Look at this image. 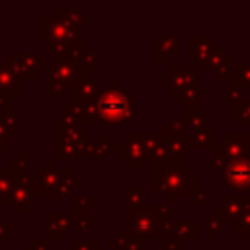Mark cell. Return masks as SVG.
I'll list each match as a JSON object with an SVG mask.
<instances>
[{
  "instance_id": "cell-1",
  "label": "cell",
  "mask_w": 250,
  "mask_h": 250,
  "mask_svg": "<svg viewBox=\"0 0 250 250\" xmlns=\"http://www.w3.org/2000/svg\"><path fill=\"white\" fill-rule=\"evenodd\" d=\"M92 105L100 123H131L135 119V104L125 90L119 88L117 80H111L105 90H98Z\"/></svg>"
},
{
  "instance_id": "cell-2",
  "label": "cell",
  "mask_w": 250,
  "mask_h": 250,
  "mask_svg": "<svg viewBox=\"0 0 250 250\" xmlns=\"http://www.w3.org/2000/svg\"><path fill=\"white\" fill-rule=\"evenodd\" d=\"M189 160H170L164 164H154L152 174V193L168 195L172 203H180L189 191Z\"/></svg>"
},
{
  "instance_id": "cell-3",
  "label": "cell",
  "mask_w": 250,
  "mask_h": 250,
  "mask_svg": "<svg viewBox=\"0 0 250 250\" xmlns=\"http://www.w3.org/2000/svg\"><path fill=\"white\" fill-rule=\"evenodd\" d=\"M37 39L45 45V55H61L82 43V29L70 27L59 18H39L37 20Z\"/></svg>"
},
{
  "instance_id": "cell-4",
  "label": "cell",
  "mask_w": 250,
  "mask_h": 250,
  "mask_svg": "<svg viewBox=\"0 0 250 250\" xmlns=\"http://www.w3.org/2000/svg\"><path fill=\"white\" fill-rule=\"evenodd\" d=\"M172 221H160L156 217V205H143L127 211V232L141 240H166Z\"/></svg>"
},
{
  "instance_id": "cell-5",
  "label": "cell",
  "mask_w": 250,
  "mask_h": 250,
  "mask_svg": "<svg viewBox=\"0 0 250 250\" xmlns=\"http://www.w3.org/2000/svg\"><path fill=\"white\" fill-rule=\"evenodd\" d=\"M76 78H78L76 68L70 62H66L64 59L55 57V61L49 62V66H47V84H45L47 96L49 98L64 96V92L72 88Z\"/></svg>"
},
{
  "instance_id": "cell-6",
  "label": "cell",
  "mask_w": 250,
  "mask_h": 250,
  "mask_svg": "<svg viewBox=\"0 0 250 250\" xmlns=\"http://www.w3.org/2000/svg\"><path fill=\"white\" fill-rule=\"evenodd\" d=\"M10 64L20 80H35L41 70H47L49 61L45 53H12Z\"/></svg>"
},
{
  "instance_id": "cell-7",
  "label": "cell",
  "mask_w": 250,
  "mask_h": 250,
  "mask_svg": "<svg viewBox=\"0 0 250 250\" xmlns=\"http://www.w3.org/2000/svg\"><path fill=\"white\" fill-rule=\"evenodd\" d=\"M225 184L234 193H250V156L234 158L225 168Z\"/></svg>"
},
{
  "instance_id": "cell-8",
  "label": "cell",
  "mask_w": 250,
  "mask_h": 250,
  "mask_svg": "<svg viewBox=\"0 0 250 250\" xmlns=\"http://www.w3.org/2000/svg\"><path fill=\"white\" fill-rule=\"evenodd\" d=\"M39 193H37V184H35V178L27 176L23 180H20L16 186H14V191L10 195V209L12 213H27L31 205H35Z\"/></svg>"
},
{
  "instance_id": "cell-9",
  "label": "cell",
  "mask_w": 250,
  "mask_h": 250,
  "mask_svg": "<svg viewBox=\"0 0 250 250\" xmlns=\"http://www.w3.org/2000/svg\"><path fill=\"white\" fill-rule=\"evenodd\" d=\"M111 148L117 150L119 158L127 162L129 168H143L145 166V152L141 145V133H129L125 143H111Z\"/></svg>"
},
{
  "instance_id": "cell-10",
  "label": "cell",
  "mask_w": 250,
  "mask_h": 250,
  "mask_svg": "<svg viewBox=\"0 0 250 250\" xmlns=\"http://www.w3.org/2000/svg\"><path fill=\"white\" fill-rule=\"evenodd\" d=\"M217 39L213 35H191L189 37V61L197 62L199 70H207L209 66V59L215 51Z\"/></svg>"
},
{
  "instance_id": "cell-11",
  "label": "cell",
  "mask_w": 250,
  "mask_h": 250,
  "mask_svg": "<svg viewBox=\"0 0 250 250\" xmlns=\"http://www.w3.org/2000/svg\"><path fill=\"white\" fill-rule=\"evenodd\" d=\"M250 205V193H229L223 197V203H217L215 215L223 221H236L242 211Z\"/></svg>"
},
{
  "instance_id": "cell-12",
  "label": "cell",
  "mask_w": 250,
  "mask_h": 250,
  "mask_svg": "<svg viewBox=\"0 0 250 250\" xmlns=\"http://www.w3.org/2000/svg\"><path fill=\"white\" fill-rule=\"evenodd\" d=\"M62 178V168H55V160L49 158L41 170H37L35 184H37V193L39 195H53L57 193V188Z\"/></svg>"
},
{
  "instance_id": "cell-13",
  "label": "cell",
  "mask_w": 250,
  "mask_h": 250,
  "mask_svg": "<svg viewBox=\"0 0 250 250\" xmlns=\"http://www.w3.org/2000/svg\"><path fill=\"white\" fill-rule=\"evenodd\" d=\"M70 90H72V98H74V104L72 105L74 107H80V105L92 102L94 96H96V92L100 88H98V80L92 78V74H86V76H78L74 80V84H72Z\"/></svg>"
},
{
  "instance_id": "cell-14",
  "label": "cell",
  "mask_w": 250,
  "mask_h": 250,
  "mask_svg": "<svg viewBox=\"0 0 250 250\" xmlns=\"http://www.w3.org/2000/svg\"><path fill=\"white\" fill-rule=\"evenodd\" d=\"M219 145L225 148V152L230 156V160L242 158V156H250L248 133H225L223 141Z\"/></svg>"
},
{
  "instance_id": "cell-15",
  "label": "cell",
  "mask_w": 250,
  "mask_h": 250,
  "mask_svg": "<svg viewBox=\"0 0 250 250\" xmlns=\"http://www.w3.org/2000/svg\"><path fill=\"white\" fill-rule=\"evenodd\" d=\"M0 94L8 96L10 100L20 98L21 94V80L14 72L12 64L4 61H0Z\"/></svg>"
},
{
  "instance_id": "cell-16",
  "label": "cell",
  "mask_w": 250,
  "mask_h": 250,
  "mask_svg": "<svg viewBox=\"0 0 250 250\" xmlns=\"http://www.w3.org/2000/svg\"><path fill=\"white\" fill-rule=\"evenodd\" d=\"M47 223V240H62L66 232L72 230V219L64 213H49L45 217Z\"/></svg>"
},
{
  "instance_id": "cell-17",
  "label": "cell",
  "mask_w": 250,
  "mask_h": 250,
  "mask_svg": "<svg viewBox=\"0 0 250 250\" xmlns=\"http://www.w3.org/2000/svg\"><path fill=\"white\" fill-rule=\"evenodd\" d=\"M154 61L156 62H168L174 53L180 51V37L178 35H154Z\"/></svg>"
},
{
  "instance_id": "cell-18",
  "label": "cell",
  "mask_w": 250,
  "mask_h": 250,
  "mask_svg": "<svg viewBox=\"0 0 250 250\" xmlns=\"http://www.w3.org/2000/svg\"><path fill=\"white\" fill-rule=\"evenodd\" d=\"M172 72V80H170V96L178 98L191 86H197V70H170Z\"/></svg>"
},
{
  "instance_id": "cell-19",
  "label": "cell",
  "mask_w": 250,
  "mask_h": 250,
  "mask_svg": "<svg viewBox=\"0 0 250 250\" xmlns=\"http://www.w3.org/2000/svg\"><path fill=\"white\" fill-rule=\"evenodd\" d=\"M188 146L189 150H209L217 146L215 141V127L213 125H205L197 131H193L191 135H188Z\"/></svg>"
},
{
  "instance_id": "cell-20",
  "label": "cell",
  "mask_w": 250,
  "mask_h": 250,
  "mask_svg": "<svg viewBox=\"0 0 250 250\" xmlns=\"http://www.w3.org/2000/svg\"><path fill=\"white\" fill-rule=\"evenodd\" d=\"M82 186V178L74 176V170L72 168H62V178H61V184L57 188V193H55V201L59 205H62L66 201V197L70 193H74V189Z\"/></svg>"
},
{
  "instance_id": "cell-21",
  "label": "cell",
  "mask_w": 250,
  "mask_h": 250,
  "mask_svg": "<svg viewBox=\"0 0 250 250\" xmlns=\"http://www.w3.org/2000/svg\"><path fill=\"white\" fill-rule=\"evenodd\" d=\"M160 141L164 143L168 154L172 160H180V158H188V152H189V146H188V135H160Z\"/></svg>"
},
{
  "instance_id": "cell-22",
  "label": "cell",
  "mask_w": 250,
  "mask_h": 250,
  "mask_svg": "<svg viewBox=\"0 0 250 250\" xmlns=\"http://www.w3.org/2000/svg\"><path fill=\"white\" fill-rule=\"evenodd\" d=\"M199 236V225L195 221H178L170 223V232L168 238H174L178 242L182 240H195Z\"/></svg>"
},
{
  "instance_id": "cell-23",
  "label": "cell",
  "mask_w": 250,
  "mask_h": 250,
  "mask_svg": "<svg viewBox=\"0 0 250 250\" xmlns=\"http://www.w3.org/2000/svg\"><path fill=\"white\" fill-rule=\"evenodd\" d=\"M27 176L12 170V168H0V205L10 201V195L14 191V186Z\"/></svg>"
},
{
  "instance_id": "cell-24",
  "label": "cell",
  "mask_w": 250,
  "mask_h": 250,
  "mask_svg": "<svg viewBox=\"0 0 250 250\" xmlns=\"http://www.w3.org/2000/svg\"><path fill=\"white\" fill-rule=\"evenodd\" d=\"M111 248H121V250H145V240H141L139 236L127 232V230H119L117 236L113 240H109Z\"/></svg>"
},
{
  "instance_id": "cell-25",
  "label": "cell",
  "mask_w": 250,
  "mask_h": 250,
  "mask_svg": "<svg viewBox=\"0 0 250 250\" xmlns=\"http://www.w3.org/2000/svg\"><path fill=\"white\" fill-rule=\"evenodd\" d=\"M55 18L62 20L64 23H68L70 27H76V29H82V27H86V25L92 23L90 18H84L80 12H76V10H66V8L55 10Z\"/></svg>"
},
{
  "instance_id": "cell-26",
  "label": "cell",
  "mask_w": 250,
  "mask_h": 250,
  "mask_svg": "<svg viewBox=\"0 0 250 250\" xmlns=\"http://www.w3.org/2000/svg\"><path fill=\"white\" fill-rule=\"evenodd\" d=\"M184 117H186V135H191L193 131L207 125V109L201 105L189 109L188 115H184Z\"/></svg>"
},
{
  "instance_id": "cell-27",
  "label": "cell",
  "mask_w": 250,
  "mask_h": 250,
  "mask_svg": "<svg viewBox=\"0 0 250 250\" xmlns=\"http://www.w3.org/2000/svg\"><path fill=\"white\" fill-rule=\"evenodd\" d=\"M207 96V90L205 88H199V86H191L188 88L182 96H180V104L188 109H193V107H199V102L205 100Z\"/></svg>"
},
{
  "instance_id": "cell-28",
  "label": "cell",
  "mask_w": 250,
  "mask_h": 250,
  "mask_svg": "<svg viewBox=\"0 0 250 250\" xmlns=\"http://www.w3.org/2000/svg\"><path fill=\"white\" fill-rule=\"evenodd\" d=\"M234 80V86L244 90V88H250V64H244V62H234L232 64V76Z\"/></svg>"
},
{
  "instance_id": "cell-29",
  "label": "cell",
  "mask_w": 250,
  "mask_h": 250,
  "mask_svg": "<svg viewBox=\"0 0 250 250\" xmlns=\"http://www.w3.org/2000/svg\"><path fill=\"white\" fill-rule=\"evenodd\" d=\"M109 150H111V143L107 141V133H102L98 143H94V141H92L90 150H88V158L102 160V158H105V156L109 154Z\"/></svg>"
},
{
  "instance_id": "cell-30",
  "label": "cell",
  "mask_w": 250,
  "mask_h": 250,
  "mask_svg": "<svg viewBox=\"0 0 250 250\" xmlns=\"http://www.w3.org/2000/svg\"><path fill=\"white\" fill-rule=\"evenodd\" d=\"M232 64H234L232 55L225 51V53H223V57L219 59V62H217V64H215L211 70H213V72H215L219 78H227V80H229V78L232 76Z\"/></svg>"
},
{
  "instance_id": "cell-31",
  "label": "cell",
  "mask_w": 250,
  "mask_h": 250,
  "mask_svg": "<svg viewBox=\"0 0 250 250\" xmlns=\"http://www.w3.org/2000/svg\"><path fill=\"white\" fill-rule=\"evenodd\" d=\"M127 211L139 209L145 205V188L143 186H131L127 188Z\"/></svg>"
},
{
  "instance_id": "cell-32",
  "label": "cell",
  "mask_w": 250,
  "mask_h": 250,
  "mask_svg": "<svg viewBox=\"0 0 250 250\" xmlns=\"http://www.w3.org/2000/svg\"><path fill=\"white\" fill-rule=\"evenodd\" d=\"M188 197H189V203H193V205H203L207 201V189L199 188V178H189Z\"/></svg>"
},
{
  "instance_id": "cell-33",
  "label": "cell",
  "mask_w": 250,
  "mask_h": 250,
  "mask_svg": "<svg viewBox=\"0 0 250 250\" xmlns=\"http://www.w3.org/2000/svg\"><path fill=\"white\" fill-rule=\"evenodd\" d=\"M223 229H225V221H223L221 217H217L215 213L205 219V236H207V240L217 238V234H219Z\"/></svg>"
},
{
  "instance_id": "cell-34",
  "label": "cell",
  "mask_w": 250,
  "mask_h": 250,
  "mask_svg": "<svg viewBox=\"0 0 250 250\" xmlns=\"http://www.w3.org/2000/svg\"><path fill=\"white\" fill-rule=\"evenodd\" d=\"M160 135H172V137H176V135H186V117H184V115H182V117H174L170 123L162 125Z\"/></svg>"
},
{
  "instance_id": "cell-35",
  "label": "cell",
  "mask_w": 250,
  "mask_h": 250,
  "mask_svg": "<svg viewBox=\"0 0 250 250\" xmlns=\"http://www.w3.org/2000/svg\"><path fill=\"white\" fill-rule=\"evenodd\" d=\"M141 145H143L145 158H152V152L158 145V135L156 133H141Z\"/></svg>"
},
{
  "instance_id": "cell-36",
  "label": "cell",
  "mask_w": 250,
  "mask_h": 250,
  "mask_svg": "<svg viewBox=\"0 0 250 250\" xmlns=\"http://www.w3.org/2000/svg\"><path fill=\"white\" fill-rule=\"evenodd\" d=\"M244 102V94H242V90L240 88H236V86H230L229 90H227V94H225V100H223V104L227 105V107H236V105H240Z\"/></svg>"
},
{
  "instance_id": "cell-37",
  "label": "cell",
  "mask_w": 250,
  "mask_h": 250,
  "mask_svg": "<svg viewBox=\"0 0 250 250\" xmlns=\"http://www.w3.org/2000/svg\"><path fill=\"white\" fill-rule=\"evenodd\" d=\"M232 121L234 123H250V100L248 98H244V102L234 107Z\"/></svg>"
},
{
  "instance_id": "cell-38",
  "label": "cell",
  "mask_w": 250,
  "mask_h": 250,
  "mask_svg": "<svg viewBox=\"0 0 250 250\" xmlns=\"http://www.w3.org/2000/svg\"><path fill=\"white\" fill-rule=\"evenodd\" d=\"M10 168L16 170V172H20V174H23V176H29V174H27V172H29V152H27V150H21V152L18 154V158L12 160Z\"/></svg>"
},
{
  "instance_id": "cell-39",
  "label": "cell",
  "mask_w": 250,
  "mask_h": 250,
  "mask_svg": "<svg viewBox=\"0 0 250 250\" xmlns=\"http://www.w3.org/2000/svg\"><path fill=\"white\" fill-rule=\"evenodd\" d=\"M90 195H78L76 201H74V209H72V215H90L92 211V205H90Z\"/></svg>"
},
{
  "instance_id": "cell-40",
  "label": "cell",
  "mask_w": 250,
  "mask_h": 250,
  "mask_svg": "<svg viewBox=\"0 0 250 250\" xmlns=\"http://www.w3.org/2000/svg\"><path fill=\"white\" fill-rule=\"evenodd\" d=\"M72 229L80 230V232H88L90 227H92V219L90 215H72Z\"/></svg>"
},
{
  "instance_id": "cell-41",
  "label": "cell",
  "mask_w": 250,
  "mask_h": 250,
  "mask_svg": "<svg viewBox=\"0 0 250 250\" xmlns=\"http://www.w3.org/2000/svg\"><path fill=\"white\" fill-rule=\"evenodd\" d=\"M62 117L64 119H68L70 123H76V125H84L82 123V115H80V111H78V107H74V105H68V107H64V111H62Z\"/></svg>"
},
{
  "instance_id": "cell-42",
  "label": "cell",
  "mask_w": 250,
  "mask_h": 250,
  "mask_svg": "<svg viewBox=\"0 0 250 250\" xmlns=\"http://www.w3.org/2000/svg\"><path fill=\"white\" fill-rule=\"evenodd\" d=\"M0 143L8 148V152L12 150V133L8 131V127H6V123H4V117L0 115Z\"/></svg>"
},
{
  "instance_id": "cell-43",
  "label": "cell",
  "mask_w": 250,
  "mask_h": 250,
  "mask_svg": "<svg viewBox=\"0 0 250 250\" xmlns=\"http://www.w3.org/2000/svg\"><path fill=\"white\" fill-rule=\"evenodd\" d=\"M72 250H100V240L90 238V240H80L72 244Z\"/></svg>"
},
{
  "instance_id": "cell-44",
  "label": "cell",
  "mask_w": 250,
  "mask_h": 250,
  "mask_svg": "<svg viewBox=\"0 0 250 250\" xmlns=\"http://www.w3.org/2000/svg\"><path fill=\"white\" fill-rule=\"evenodd\" d=\"M4 117V123H6V127H8V131L10 133H20V117L18 115H14V113H8V115H2Z\"/></svg>"
},
{
  "instance_id": "cell-45",
  "label": "cell",
  "mask_w": 250,
  "mask_h": 250,
  "mask_svg": "<svg viewBox=\"0 0 250 250\" xmlns=\"http://www.w3.org/2000/svg\"><path fill=\"white\" fill-rule=\"evenodd\" d=\"M12 238V225L0 217V240H10Z\"/></svg>"
},
{
  "instance_id": "cell-46",
  "label": "cell",
  "mask_w": 250,
  "mask_h": 250,
  "mask_svg": "<svg viewBox=\"0 0 250 250\" xmlns=\"http://www.w3.org/2000/svg\"><path fill=\"white\" fill-rule=\"evenodd\" d=\"M27 250H47V242H45V240L31 238V240L27 242Z\"/></svg>"
},
{
  "instance_id": "cell-47",
  "label": "cell",
  "mask_w": 250,
  "mask_h": 250,
  "mask_svg": "<svg viewBox=\"0 0 250 250\" xmlns=\"http://www.w3.org/2000/svg\"><path fill=\"white\" fill-rule=\"evenodd\" d=\"M10 104H12V100H10L8 96L0 94V111H2V115H8V113H12V111H10Z\"/></svg>"
},
{
  "instance_id": "cell-48",
  "label": "cell",
  "mask_w": 250,
  "mask_h": 250,
  "mask_svg": "<svg viewBox=\"0 0 250 250\" xmlns=\"http://www.w3.org/2000/svg\"><path fill=\"white\" fill-rule=\"evenodd\" d=\"M160 84H162V88L164 90H168L170 88V80H172V72L170 70H162V74H160Z\"/></svg>"
},
{
  "instance_id": "cell-49",
  "label": "cell",
  "mask_w": 250,
  "mask_h": 250,
  "mask_svg": "<svg viewBox=\"0 0 250 250\" xmlns=\"http://www.w3.org/2000/svg\"><path fill=\"white\" fill-rule=\"evenodd\" d=\"M162 250H180V242L174 238H166L164 240V248Z\"/></svg>"
},
{
  "instance_id": "cell-50",
  "label": "cell",
  "mask_w": 250,
  "mask_h": 250,
  "mask_svg": "<svg viewBox=\"0 0 250 250\" xmlns=\"http://www.w3.org/2000/svg\"><path fill=\"white\" fill-rule=\"evenodd\" d=\"M240 234H242V238H244V240H250V227H248L246 230H242Z\"/></svg>"
},
{
  "instance_id": "cell-51",
  "label": "cell",
  "mask_w": 250,
  "mask_h": 250,
  "mask_svg": "<svg viewBox=\"0 0 250 250\" xmlns=\"http://www.w3.org/2000/svg\"><path fill=\"white\" fill-rule=\"evenodd\" d=\"M4 152H8V148H6V146H4V145H2V143H0V158H2V156H4Z\"/></svg>"
},
{
  "instance_id": "cell-52",
  "label": "cell",
  "mask_w": 250,
  "mask_h": 250,
  "mask_svg": "<svg viewBox=\"0 0 250 250\" xmlns=\"http://www.w3.org/2000/svg\"><path fill=\"white\" fill-rule=\"evenodd\" d=\"M0 53H2V35H0Z\"/></svg>"
}]
</instances>
